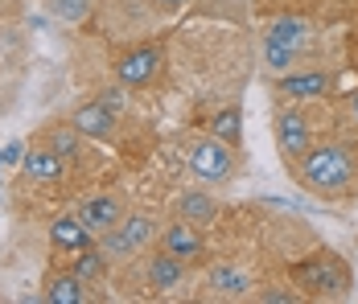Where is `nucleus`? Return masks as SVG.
Masks as SVG:
<instances>
[{"mask_svg": "<svg viewBox=\"0 0 358 304\" xmlns=\"http://www.w3.org/2000/svg\"><path fill=\"white\" fill-rule=\"evenodd\" d=\"M301 181L322 198H338L355 185V157L338 144H317L301 157Z\"/></svg>", "mask_w": 358, "mask_h": 304, "instance_id": "nucleus-1", "label": "nucleus"}, {"mask_svg": "<svg viewBox=\"0 0 358 304\" xmlns=\"http://www.w3.org/2000/svg\"><path fill=\"white\" fill-rule=\"evenodd\" d=\"M296 284H301L305 292H313V296H342V292L350 288V275H346V268L325 251V255H313V259H305V263L296 268Z\"/></svg>", "mask_w": 358, "mask_h": 304, "instance_id": "nucleus-2", "label": "nucleus"}, {"mask_svg": "<svg viewBox=\"0 0 358 304\" xmlns=\"http://www.w3.org/2000/svg\"><path fill=\"white\" fill-rule=\"evenodd\" d=\"M189 169L194 177H202V181H227L231 173H235V144H227V140H198L194 148H189Z\"/></svg>", "mask_w": 358, "mask_h": 304, "instance_id": "nucleus-3", "label": "nucleus"}, {"mask_svg": "<svg viewBox=\"0 0 358 304\" xmlns=\"http://www.w3.org/2000/svg\"><path fill=\"white\" fill-rule=\"evenodd\" d=\"M152 235H157L152 218H144V214H136V218H120L115 226H108V231H103V238H99V251H103L108 259H120V255L141 251Z\"/></svg>", "mask_w": 358, "mask_h": 304, "instance_id": "nucleus-4", "label": "nucleus"}, {"mask_svg": "<svg viewBox=\"0 0 358 304\" xmlns=\"http://www.w3.org/2000/svg\"><path fill=\"white\" fill-rule=\"evenodd\" d=\"M161 45H141V50H128L120 62H115V78L124 82V87H144L152 74H157V66H161Z\"/></svg>", "mask_w": 358, "mask_h": 304, "instance_id": "nucleus-5", "label": "nucleus"}, {"mask_svg": "<svg viewBox=\"0 0 358 304\" xmlns=\"http://www.w3.org/2000/svg\"><path fill=\"white\" fill-rule=\"evenodd\" d=\"M276 144H280V157L288 161H301L313 144H309V124L301 111H280L276 115Z\"/></svg>", "mask_w": 358, "mask_h": 304, "instance_id": "nucleus-6", "label": "nucleus"}, {"mask_svg": "<svg viewBox=\"0 0 358 304\" xmlns=\"http://www.w3.org/2000/svg\"><path fill=\"white\" fill-rule=\"evenodd\" d=\"M71 124L78 128V136H87V140H108L111 128H115V111H111L103 99L83 103V107L71 115Z\"/></svg>", "mask_w": 358, "mask_h": 304, "instance_id": "nucleus-7", "label": "nucleus"}, {"mask_svg": "<svg viewBox=\"0 0 358 304\" xmlns=\"http://www.w3.org/2000/svg\"><path fill=\"white\" fill-rule=\"evenodd\" d=\"M276 91H280L285 99H292V103H301V99H322L325 91H329V74H322V70H305V74H285Z\"/></svg>", "mask_w": 358, "mask_h": 304, "instance_id": "nucleus-8", "label": "nucleus"}, {"mask_svg": "<svg viewBox=\"0 0 358 304\" xmlns=\"http://www.w3.org/2000/svg\"><path fill=\"white\" fill-rule=\"evenodd\" d=\"M50 243L62 247V251H83V247H95L91 238V226L74 214V218H54L50 222Z\"/></svg>", "mask_w": 358, "mask_h": 304, "instance_id": "nucleus-9", "label": "nucleus"}, {"mask_svg": "<svg viewBox=\"0 0 358 304\" xmlns=\"http://www.w3.org/2000/svg\"><path fill=\"white\" fill-rule=\"evenodd\" d=\"M21 169L29 177H37V181H58L66 173V157H58L54 148H29L21 157Z\"/></svg>", "mask_w": 358, "mask_h": 304, "instance_id": "nucleus-10", "label": "nucleus"}, {"mask_svg": "<svg viewBox=\"0 0 358 304\" xmlns=\"http://www.w3.org/2000/svg\"><path fill=\"white\" fill-rule=\"evenodd\" d=\"M161 243H165V251L169 255H178V259H194V255H202V235L194 231V222H173L165 235H161Z\"/></svg>", "mask_w": 358, "mask_h": 304, "instance_id": "nucleus-11", "label": "nucleus"}, {"mask_svg": "<svg viewBox=\"0 0 358 304\" xmlns=\"http://www.w3.org/2000/svg\"><path fill=\"white\" fill-rule=\"evenodd\" d=\"M181 275H185V259H178V255H152L148 259V284L157 288V292H173L181 284Z\"/></svg>", "mask_w": 358, "mask_h": 304, "instance_id": "nucleus-12", "label": "nucleus"}, {"mask_svg": "<svg viewBox=\"0 0 358 304\" xmlns=\"http://www.w3.org/2000/svg\"><path fill=\"white\" fill-rule=\"evenodd\" d=\"M178 214L185 222H194V226H206V222L218 218V202L210 194H202V189H185L178 198Z\"/></svg>", "mask_w": 358, "mask_h": 304, "instance_id": "nucleus-13", "label": "nucleus"}, {"mask_svg": "<svg viewBox=\"0 0 358 304\" xmlns=\"http://www.w3.org/2000/svg\"><path fill=\"white\" fill-rule=\"evenodd\" d=\"M78 218L91 226V231H108L120 222V202L115 198H87V202L78 205Z\"/></svg>", "mask_w": 358, "mask_h": 304, "instance_id": "nucleus-14", "label": "nucleus"}, {"mask_svg": "<svg viewBox=\"0 0 358 304\" xmlns=\"http://www.w3.org/2000/svg\"><path fill=\"white\" fill-rule=\"evenodd\" d=\"M45 301H50V304H83V301H87L83 280H78L74 271L50 275V280H45Z\"/></svg>", "mask_w": 358, "mask_h": 304, "instance_id": "nucleus-15", "label": "nucleus"}, {"mask_svg": "<svg viewBox=\"0 0 358 304\" xmlns=\"http://www.w3.org/2000/svg\"><path fill=\"white\" fill-rule=\"evenodd\" d=\"M210 136H218V140H227V144L239 148V140H243V111L239 107H222L210 120Z\"/></svg>", "mask_w": 358, "mask_h": 304, "instance_id": "nucleus-16", "label": "nucleus"}, {"mask_svg": "<svg viewBox=\"0 0 358 304\" xmlns=\"http://www.w3.org/2000/svg\"><path fill=\"white\" fill-rule=\"evenodd\" d=\"M103 271H108V255L99 251V247H83V251H74V275L87 284V280H103Z\"/></svg>", "mask_w": 358, "mask_h": 304, "instance_id": "nucleus-17", "label": "nucleus"}, {"mask_svg": "<svg viewBox=\"0 0 358 304\" xmlns=\"http://www.w3.org/2000/svg\"><path fill=\"white\" fill-rule=\"evenodd\" d=\"M210 288H215L218 296H243L251 288V280L239 268H215L210 271Z\"/></svg>", "mask_w": 358, "mask_h": 304, "instance_id": "nucleus-18", "label": "nucleus"}, {"mask_svg": "<svg viewBox=\"0 0 358 304\" xmlns=\"http://www.w3.org/2000/svg\"><path fill=\"white\" fill-rule=\"evenodd\" d=\"M264 41H276V45H292V50H296V45L305 41V21H301V17H276Z\"/></svg>", "mask_w": 358, "mask_h": 304, "instance_id": "nucleus-19", "label": "nucleus"}, {"mask_svg": "<svg viewBox=\"0 0 358 304\" xmlns=\"http://www.w3.org/2000/svg\"><path fill=\"white\" fill-rule=\"evenodd\" d=\"M50 148H54L58 157H74V152H78V128H74V124L54 128V132H50Z\"/></svg>", "mask_w": 358, "mask_h": 304, "instance_id": "nucleus-20", "label": "nucleus"}, {"mask_svg": "<svg viewBox=\"0 0 358 304\" xmlns=\"http://www.w3.org/2000/svg\"><path fill=\"white\" fill-rule=\"evenodd\" d=\"M292 45H276V41H264V62H268V70H288L292 66Z\"/></svg>", "mask_w": 358, "mask_h": 304, "instance_id": "nucleus-21", "label": "nucleus"}, {"mask_svg": "<svg viewBox=\"0 0 358 304\" xmlns=\"http://www.w3.org/2000/svg\"><path fill=\"white\" fill-rule=\"evenodd\" d=\"M87 8H91V0H54V13H58L66 25H78V21L87 17Z\"/></svg>", "mask_w": 358, "mask_h": 304, "instance_id": "nucleus-22", "label": "nucleus"}, {"mask_svg": "<svg viewBox=\"0 0 358 304\" xmlns=\"http://www.w3.org/2000/svg\"><path fill=\"white\" fill-rule=\"evenodd\" d=\"M259 301H264V304H296L301 296H296V292H288V288H264V292H259Z\"/></svg>", "mask_w": 358, "mask_h": 304, "instance_id": "nucleus-23", "label": "nucleus"}, {"mask_svg": "<svg viewBox=\"0 0 358 304\" xmlns=\"http://www.w3.org/2000/svg\"><path fill=\"white\" fill-rule=\"evenodd\" d=\"M0 161H4V165H13V161H21V144H8V148L0 152Z\"/></svg>", "mask_w": 358, "mask_h": 304, "instance_id": "nucleus-24", "label": "nucleus"}, {"mask_svg": "<svg viewBox=\"0 0 358 304\" xmlns=\"http://www.w3.org/2000/svg\"><path fill=\"white\" fill-rule=\"evenodd\" d=\"M346 111H350V120L358 124V91H350V99H346Z\"/></svg>", "mask_w": 358, "mask_h": 304, "instance_id": "nucleus-25", "label": "nucleus"}, {"mask_svg": "<svg viewBox=\"0 0 358 304\" xmlns=\"http://www.w3.org/2000/svg\"><path fill=\"white\" fill-rule=\"evenodd\" d=\"M161 8H181V4H189V0H157Z\"/></svg>", "mask_w": 358, "mask_h": 304, "instance_id": "nucleus-26", "label": "nucleus"}]
</instances>
